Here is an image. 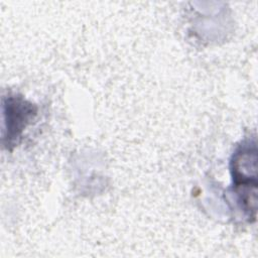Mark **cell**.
Instances as JSON below:
<instances>
[{
    "label": "cell",
    "mask_w": 258,
    "mask_h": 258,
    "mask_svg": "<svg viewBox=\"0 0 258 258\" xmlns=\"http://www.w3.org/2000/svg\"><path fill=\"white\" fill-rule=\"evenodd\" d=\"M256 143H244L234 154L232 172L239 203L251 218L256 215Z\"/></svg>",
    "instance_id": "cell-1"
},
{
    "label": "cell",
    "mask_w": 258,
    "mask_h": 258,
    "mask_svg": "<svg viewBox=\"0 0 258 258\" xmlns=\"http://www.w3.org/2000/svg\"><path fill=\"white\" fill-rule=\"evenodd\" d=\"M35 115L34 107L17 99H10L8 102V139L16 138L26 124Z\"/></svg>",
    "instance_id": "cell-2"
}]
</instances>
